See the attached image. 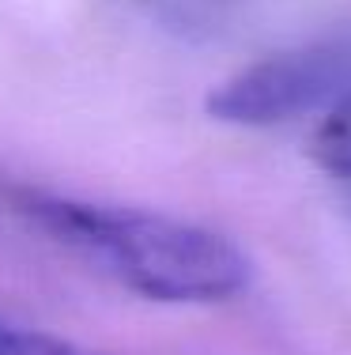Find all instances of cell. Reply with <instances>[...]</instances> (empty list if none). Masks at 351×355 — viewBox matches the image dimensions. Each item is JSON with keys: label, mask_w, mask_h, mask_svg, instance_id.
<instances>
[{"label": "cell", "mask_w": 351, "mask_h": 355, "mask_svg": "<svg viewBox=\"0 0 351 355\" xmlns=\"http://www.w3.org/2000/svg\"><path fill=\"white\" fill-rule=\"evenodd\" d=\"M0 355H91L69 340H57L38 329H23L12 321H0Z\"/></svg>", "instance_id": "cell-4"}, {"label": "cell", "mask_w": 351, "mask_h": 355, "mask_svg": "<svg viewBox=\"0 0 351 355\" xmlns=\"http://www.w3.org/2000/svg\"><path fill=\"white\" fill-rule=\"evenodd\" d=\"M0 200L30 231L155 302H223L246 291L249 261L227 234L163 212L4 185Z\"/></svg>", "instance_id": "cell-1"}, {"label": "cell", "mask_w": 351, "mask_h": 355, "mask_svg": "<svg viewBox=\"0 0 351 355\" xmlns=\"http://www.w3.org/2000/svg\"><path fill=\"white\" fill-rule=\"evenodd\" d=\"M351 87V38H329L261 57L208 95V114L227 125L269 129L317 106H332Z\"/></svg>", "instance_id": "cell-2"}, {"label": "cell", "mask_w": 351, "mask_h": 355, "mask_svg": "<svg viewBox=\"0 0 351 355\" xmlns=\"http://www.w3.org/2000/svg\"><path fill=\"white\" fill-rule=\"evenodd\" d=\"M310 155L321 171L336 178H351V87L321 117V125H317L310 140Z\"/></svg>", "instance_id": "cell-3"}]
</instances>
